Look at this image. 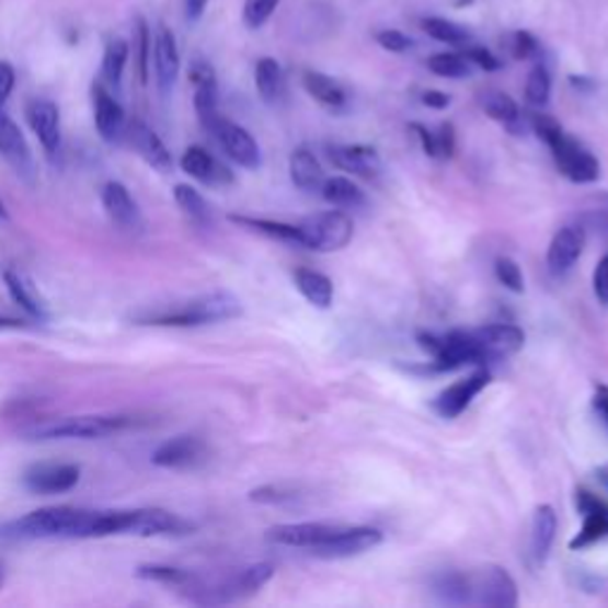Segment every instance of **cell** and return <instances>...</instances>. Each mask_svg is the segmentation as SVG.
I'll list each match as a JSON object with an SVG mask.
<instances>
[{"mask_svg":"<svg viewBox=\"0 0 608 608\" xmlns=\"http://www.w3.org/2000/svg\"><path fill=\"white\" fill-rule=\"evenodd\" d=\"M0 587H3V569H0Z\"/></svg>","mask_w":608,"mask_h":608,"instance_id":"cell-57","label":"cell"},{"mask_svg":"<svg viewBox=\"0 0 608 608\" xmlns=\"http://www.w3.org/2000/svg\"><path fill=\"white\" fill-rule=\"evenodd\" d=\"M250 500L260 504H286L295 500V492L286 490L283 485H264L260 490H252Z\"/></svg>","mask_w":608,"mask_h":608,"instance_id":"cell-48","label":"cell"},{"mask_svg":"<svg viewBox=\"0 0 608 608\" xmlns=\"http://www.w3.org/2000/svg\"><path fill=\"white\" fill-rule=\"evenodd\" d=\"M0 154H3L5 162L15 169V174L22 181H26V183L36 181L34 152H32L30 144H26L20 126L8 115H3V110H0Z\"/></svg>","mask_w":608,"mask_h":608,"instance_id":"cell-12","label":"cell"},{"mask_svg":"<svg viewBox=\"0 0 608 608\" xmlns=\"http://www.w3.org/2000/svg\"><path fill=\"white\" fill-rule=\"evenodd\" d=\"M124 138L129 140V146L136 150V154L146 164H150L154 172L169 174L174 169V158L169 148L164 146V140L154 134L148 124H144L140 119H134L126 124Z\"/></svg>","mask_w":608,"mask_h":608,"instance_id":"cell-15","label":"cell"},{"mask_svg":"<svg viewBox=\"0 0 608 608\" xmlns=\"http://www.w3.org/2000/svg\"><path fill=\"white\" fill-rule=\"evenodd\" d=\"M577 223L583 226L587 231H597L599 236H604L608 240V205H599V207H589L585 209L583 215L577 217Z\"/></svg>","mask_w":608,"mask_h":608,"instance_id":"cell-46","label":"cell"},{"mask_svg":"<svg viewBox=\"0 0 608 608\" xmlns=\"http://www.w3.org/2000/svg\"><path fill=\"white\" fill-rule=\"evenodd\" d=\"M26 122H30L38 144L44 146L48 154H55L60 150L62 126H60L58 105L53 101H46V97H36V101L26 105Z\"/></svg>","mask_w":608,"mask_h":608,"instance_id":"cell-22","label":"cell"},{"mask_svg":"<svg viewBox=\"0 0 608 608\" xmlns=\"http://www.w3.org/2000/svg\"><path fill=\"white\" fill-rule=\"evenodd\" d=\"M487 386H490V371L485 366H475V371L471 376L457 380V383H451L449 388H445L440 394H437L433 400L435 414H440L443 418L461 416Z\"/></svg>","mask_w":608,"mask_h":608,"instance_id":"cell-10","label":"cell"},{"mask_svg":"<svg viewBox=\"0 0 608 608\" xmlns=\"http://www.w3.org/2000/svg\"><path fill=\"white\" fill-rule=\"evenodd\" d=\"M0 219H8V211H5L3 203H0Z\"/></svg>","mask_w":608,"mask_h":608,"instance_id":"cell-56","label":"cell"},{"mask_svg":"<svg viewBox=\"0 0 608 608\" xmlns=\"http://www.w3.org/2000/svg\"><path fill=\"white\" fill-rule=\"evenodd\" d=\"M302 87L305 91L314 97L317 103H321L331 112H341L347 107V93L335 79L314 72V69H307L302 74Z\"/></svg>","mask_w":608,"mask_h":608,"instance_id":"cell-29","label":"cell"},{"mask_svg":"<svg viewBox=\"0 0 608 608\" xmlns=\"http://www.w3.org/2000/svg\"><path fill=\"white\" fill-rule=\"evenodd\" d=\"M471 606L514 608L518 604L516 580L502 565H483L469 573Z\"/></svg>","mask_w":608,"mask_h":608,"instance_id":"cell-7","label":"cell"},{"mask_svg":"<svg viewBox=\"0 0 608 608\" xmlns=\"http://www.w3.org/2000/svg\"><path fill=\"white\" fill-rule=\"evenodd\" d=\"M280 0H245L243 8V22L248 30H260L276 12Z\"/></svg>","mask_w":608,"mask_h":608,"instance_id":"cell-42","label":"cell"},{"mask_svg":"<svg viewBox=\"0 0 608 608\" xmlns=\"http://www.w3.org/2000/svg\"><path fill=\"white\" fill-rule=\"evenodd\" d=\"M136 416L124 414H89V416H67L58 421H46L32 426L24 435L32 440H97V437L117 435L138 426Z\"/></svg>","mask_w":608,"mask_h":608,"instance_id":"cell-4","label":"cell"},{"mask_svg":"<svg viewBox=\"0 0 608 608\" xmlns=\"http://www.w3.org/2000/svg\"><path fill=\"white\" fill-rule=\"evenodd\" d=\"M181 169L207 188H226V186H233L236 181L231 169L200 146H191L186 152H183Z\"/></svg>","mask_w":608,"mask_h":608,"instance_id":"cell-16","label":"cell"},{"mask_svg":"<svg viewBox=\"0 0 608 608\" xmlns=\"http://www.w3.org/2000/svg\"><path fill=\"white\" fill-rule=\"evenodd\" d=\"M421 30L431 38L440 41V44H447V46H466L471 41V32L466 30V26L449 22L445 18H423Z\"/></svg>","mask_w":608,"mask_h":608,"instance_id":"cell-37","label":"cell"},{"mask_svg":"<svg viewBox=\"0 0 608 608\" xmlns=\"http://www.w3.org/2000/svg\"><path fill=\"white\" fill-rule=\"evenodd\" d=\"M428 69L443 79H466L471 74V62L461 53H435L428 58Z\"/></svg>","mask_w":608,"mask_h":608,"instance_id":"cell-39","label":"cell"},{"mask_svg":"<svg viewBox=\"0 0 608 608\" xmlns=\"http://www.w3.org/2000/svg\"><path fill=\"white\" fill-rule=\"evenodd\" d=\"M592 406H594V412H597V416L604 421V426L608 431V386H597V388H594Z\"/></svg>","mask_w":608,"mask_h":608,"instance_id":"cell-52","label":"cell"},{"mask_svg":"<svg viewBox=\"0 0 608 608\" xmlns=\"http://www.w3.org/2000/svg\"><path fill=\"white\" fill-rule=\"evenodd\" d=\"M101 203L110 221L119 226L122 231H140L144 229V215L131 197L129 188L119 181H107L101 191Z\"/></svg>","mask_w":608,"mask_h":608,"instance_id":"cell-20","label":"cell"},{"mask_svg":"<svg viewBox=\"0 0 608 608\" xmlns=\"http://www.w3.org/2000/svg\"><path fill=\"white\" fill-rule=\"evenodd\" d=\"M575 502H577V512L583 514L585 520H583V528L577 530L569 547L573 551H583L608 537V504L589 490H577Z\"/></svg>","mask_w":608,"mask_h":608,"instance_id":"cell-11","label":"cell"},{"mask_svg":"<svg viewBox=\"0 0 608 608\" xmlns=\"http://www.w3.org/2000/svg\"><path fill=\"white\" fill-rule=\"evenodd\" d=\"M292 280H295V288L300 290V295L312 307L329 309L333 305L335 290H333V280L326 274L314 272V268H297L292 274Z\"/></svg>","mask_w":608,"mask_h":608,"instance_id":"cell-27","label":"cell"},{"mask_svg":"<svg viewBox=\"0 0 608 608\" xmlns=\"http://www.w3.org/2000/svg\"><path fill=\"white\" fill-rule=\"evenodd\" d=\"M3 280H5V288H8L10 297H12V302L22 307L26 314L36 321L50 319L48 302L44 300V295L38 292V288L34 286L30 276H24L22 272H15V268H5Z\"/></svg>","mask_w":608,"mask_h":608,"instance_id":"cell-25","label":"cell"},{"mask_svg":"<svg viewBox=\"0 0 608 608\" xmlns=\"http://www.w3.org/2000/svg\"><path fill=\"white\" fill-rule=\"evenodd\" d=\"M129 62V44L124 38H110L105 53H103V67L101 74L107 87H119L124 77V67Z\"/></svg>","mask_w":608,"mask_h":608,"instance_id":"cell-36","label":"cell"},{"mask_svg":"<svg viewBox=\"0 0 608 608\" xmlns=\"http://www.w3.org/2000/svg\"><path fill=\"white\" fill-rule=\"evenodd\" d=\"M559 528V518L554 506L540 504L532 514V528H530V559L532 565H544L549 559L551 544H554Z\"/></svg>","mask_w":608,"mask_h":608,"instance_id":"cell-26","label":"cell"},{"mask_svg":"<svg viewBox=\"0 0 608 608\" xmlns=\"http://www.w3.org/2000/svg\"><path fill=\"white\" fill-rule=\"evenodd\" d=\"M207 459V447L195 435H176L152 451V463L160 469L188 471Z\"/></svg>","mask_w":608,"mask_h":608,"instance_id":"cell-14","label":"cell"},{"mask_svg":"<svg viewBox=\"0 0 608 608\" xmlns=\"http://www.w3.org/2000/svg\"><path fill=\"white\" fill-rule=\"evenodd\" d=\"M551 95V77L544 65H535L526 81V101L535 107H544Z\"/></svg>","mask_w":608,"mask_h":608,"instance_id":"cell-40","label":"cell"},{"mask_svg":"<svg viewBox=\"0 0 608 608\" xmlns=\"http://www.w3.org/2000/svg\"><path fill=\"white\" fill-rule=\"evenodd\" d=\"M433 594L443 604L451 606H471V583L469 573L447 571L433 577Z\"/></svg>","mask_w":608,"mask_h":608,"instance_id":"cell-32","label":"cell"},{"mask_svg":"<svg viewBox=\"0 0 608 608\" xmlns=\"http://www.w3.org/2000/svg\"><path fill=\"white\" fill-rule=\"evenodd\" d=\"M243 314V305L231 292H207L191 297L186 302L162 305L154 309H144L134 314L138 326H164V329H195L207 323L231 321Z\"/></svg>","mask_w":608,"mask_h":608,"instance_id":"cell-1","label":"cell"},{"mask_svg":"<svg viewBox=\"0 0 608 608\" xmlns=\"http://www.w3.org/2000/svg\"><path fill=\"white\" fill-rule=\"evenodd\" d=\"M480 105H483L487 117L508 126L512 131H518L520 107L512 95H506L502 91H485L483 95H480Z\"/></svg>","mask_w":608,"mask_h":608,"instance_id":"cell-34","label":"cell"},{"mask_svg":"<svg viewBox=\"0 0 608 608\" xmlns=\"http://www.w3.org/2000/svg\"><path fill=\"white\" fill-rule=\"evenodd\" d=\"M504 46L508 53H512L514 60H530L537 53H540V44H537V38L528 32L508 34L504 38Z\"/></svg>","mask_w":608,"mask_h":608,"instance_id":"cell-44","label":"cell"},{"mask_svg":"<svg viewBox=\"0 0 608 608\" xmlns=\"http://www.w3.org/2000/svg\"><path fill=\"white\" fill-rule=\"evenodd\" d=\"M174 200L181 207L183 215H186L193 223L197 226H209L211 223V207L200 195V191H195L188 183H179L174 188Z\"/></svg>","mask_w":608,"mask_h":608,"instance_id":"cell-35","label":"cell"},{"mask_svg":"<svg viewBox=\"0 0 608 608\" xmlns=\"http://www.w3.org/2000/svg\"><path fill=\"white\" fill-rule=\"evenodd\" d=\"M195 526L191 520L181 518L167 508L150 506V508H131L129 532L136 537H169V535H191Z\"/></svg>","mask_w":608,"mask_h":608,"instance_id":"cell-13","label":"cell"},{"mask_svg":"<svg viewBox=\"0 0 608 608\" xmlns=\"http://www.w3.org/2000/svg\"><path fill=\"white\" fill-rule=\"evenodd\" d=\"M254 87L266 105H278L286 93V79L283 69L274 58H262L254 65Z\"/></svg>","mask_w":608,"mask_h":608,"instance_id":"cell-31","label":"cell"},{"mask_svg":"<svg viewBox=\"0 0 608 608\" xmlns=\"http://www.w3.org/2000/svg\"><path fill=\"white\" fill-rule=\"evenodd\" d=\"M433 136H435V160H449L457 148L455 126H451V122H443L437 126V131H433Z\"/></svg>","mask_w":608,"mask_h":608,"instance_id":"cell-45","label":"cell"},{"mask_svg":"<svg viewBox=\"0 0 608 608\" xmlns=\"http://www.w3.org/2000/svg\"><path fill=\"white\" fill-rule=\"evenodd\" d=\"M290 179L300 191H319L323 183V167L312 148L300 146L290 154Z\"/></svg>","mask_w":608,"mask_h":608,"instance_id":"cell-28","label":"cell"},{"mask_svg":"<svg viewBox=\"0 0 608 608\" xmlns=\"http://www.w3.org/2000/svg\"><path fill=\"white\" fill-rule=\"evenodd\" d=\"M341 528L337 523H280V526L268 528L266 540L280 544V547H295V549H317L323 540Z\"/></svg>","mask_w":608,"mask_h":608,"instance_id":"cell-17","label":"cell"},{"mask_svg":"<svg viewBox=\"0 0 608 608\" xmlns=\"http://www.w3.org/2000/svg\"><path fill=\"white\" fill-rule=\"evenodd\" d=\"M585 248V229L580 223L563 226L554 233L547 250V266L554 276H565L583 257Z\"/></svg>","mask_w":608,"mask_h":608,"instance_id":"cell-18","label":"cell"},{"mask_svg":"<svg viewBox=\"0 0 608 608\" xmlns=\"http://www.w3.org/2000/svg\"><path fill=\"white\" fill-rule=\"evenodd\" d=\"M530 126L537 134V138L544 140L547 148L551 150V158H554L559 172L573 181V183H594L601 174L599 160L583 146L577 144L575 138H571L561 129V124L549 117L540 115V112H532L530 115Z\"/></svg>","mask_w":608,"mask_h":608,"instance_id":"cell-3","label":"cell"},{"mask_svg":"<svg viewBox=\"0 0 608 608\" xmlns=\"http://www.w3.org/2000/svg\"><path fill=\"white\" fill-rule=\"evenodd\" d=\"M302 248L314 252H337L349 245L355 236V221L343 209H326L307 217L300 223Z\"/></svg>","mask_w":608,"mask_h":608,"instance_id":"cell-5","label":"cell"},{"mask_svg":"<svg viewBox=\"0 0 608 608\" xmlns=\"http://www.w3.org/2000/svg\"><path fill=\"white\" fill-rule=\"evenodd\" d=\"M203 126L215 136L219 148L226 152V158H231L238 167L248 169V172H257L262 167V150L257 140H254L252 134L243 129V126L221 117L219 112L215 117H209Z\"/></svg>","mask_w":608,"mask_h":608,"instance_id":"cell-6","label":"cell"},{"mask_svg":"<svg viewBox=\"0 0 608 608\" xmlns=\"http://www.w3.org/2000/svg\"><path fill=\"white\" fill-rule=\"evenodd\" d=\"M604 480H606V483H608V475H604Z\"/></svg>","mask_w":608,"mask_h":608,"instance_id":"cell-58","label":"cell"},{"mask_svg":"<svg viewBox=\"0 0 608 608\" xmlns=\"http://www.w3.org/2000/svg\"><path fill=\"white\" fill-rule=\"evenodd\" d=\"M461 55L466 60H469L471 65H475V67H480V69H485V72H497V69H502V62H500V58L497 55H492L487 48H483V46H469L466 44L463 48H461Z\"/></svg>","mask_w":608,"mask_h":608,"instance_id":"cell-47","label":"cell"},{"mask_svg":"<svg viewBox=\"0 0 608 608\" xmlns=\"http://www.w3.org/2000/svg\"><path fill=\"white\" fill-rule=\"evenodd\" d=\"M421 101H423V105H428L433 110H445L451 103L449 95L443 93V91H426V93L421 95Z\"/></svg>","mask_w":608,"mask_h":608,"instance_id":"cell-53","label":"cell"},{"mask_svg":"<svg viewBox=\"0 0 608 608\" xmlns=\"http://www.w3.org/2000/svg\"><path fill=\"white\" fill-rule=\"evenodd\" d=\"M494 276H497L502 286L512 292H523V288H526V278H523L520 266L512 257H500L494 262Z\"/></svg>","mask_w":608,"mask_h":608,"instance_id":"cell-43","label":"cell"},{"mask_svg":"<svg viewBox=\"0 0 608 608\" xmlns=\"http://www.w3.org/2000/svg\"><path fill=\"white\" fill-rule=\"evenodd\" d=\"M329 158L337 169L366 181H374L383 172L380 154L369 146H329Z\"/></svg>","mask_w":608,"mask_h":608,"instance_id":"cell-24","label":"cell"},{"mask_svg":"<svg viewBox=\"0 0 608 608\" xmlns=\"http://www.w3.org/2000/svg\"><path fill=\"white\" fill-rule=\"evenodd\" d=\"M376 41H378V46L380 48H386L390 53H406L409 48L414 46V41L409 38L406 34L398 32V30H383V32H378L376 34Z\"/></svg>","mask_w":608,"mask_h":608,"instance_id":"cell-49","label":"cell"},{"mask_svg":"<svg viewBox=\"0 0 608 608\" xmlns=\"http://www.w3.org/2000/svg\"><path fill=\"white\" fill-rule=\"evenodd\" d=\"M473 337L480 349L485 352L487 362L512 357L526 343V333L514 326V323H490V326L475 329Z\"/></svg>","mask_w":608,"mask_h":608,"instance_id":"cell-23","label":"cell"},{"mask_svg":"<svg viewBox=\"0 0 608 608\" xmlns=\"http://www.w3.org/2000/svg\"><path fill=\"white\" fill-rule=\"evenodd\" d=\"M91 516V508L46 506L3 523L0 537H8V540H87Z\"/></svg>","mask_w":608,"mask_h":608,"instance_id":"cell-2","label":"cell"},{"mask_svg":"<svg viewBox=\"0 0 608 608\" xmlns=\"http://www.w3.org/2000/svg\"><path fill=\"white\" fill-rule=\"evenodd\" d=\"M93 119H95V129L97 136H101L105 144L115 146L119 140H124V131H126V115L124 107L119 105V101L112 95L103 83H95L93 87Z\"/></svg>","mask_w":608,"mask_h":608,"instance_id":"cell-19","label":"cell"},{"mask_svg":"<svg viewBox=\"0 0 608 608\" xmlns=\"http://www.w3.org/2000/svg\"><path fill=\"white\" fill-rule=\"evenodd\" d=\"M134 48L138 58V77L144 83H148V69L152 60V36L144 18L136 20V32H134Z\"/></svg>","mask_w":608,"mask_h":608,"instance_id":"cell-41","label":"cell"},{"mask_svg":"<svg viewBox=\"0 0 608 608\" xmlns=\"http://www.w3.org/2000/svg\"><path fill=\"white\" fill-rule=\"evenodd\" d=\"M383 542V532L371 526H341L329 540H323L317 549H312V554L319 559H352L366 554V551L376 549Z\"/></svg>","mask_w":608,"mask_h":608,"instance_id":"cell-8","label":"cell"},{"mask_svg":"<svg viewBox=\"0 0 608 608\" xmlns=\"http://www.w3.org/2000/svg\"><path fill=\"white\" fill-rule=\"evenodd\" d=\"M571 83H575V89H592V81L585 77H571Z\"/></svg>","mask_w":608,"mask_h":608,"instance_id":"cell-55","label":"cell"},{"mask_svg":"<svg viewBox=\"0 0 608 608\" xmlns=\"http://www.w3.org/2000/svg\"><path fill=\"white\" fill-rule=\"evenodd\" d=\"M152 65H154V81L162 95L174 89V83L181 72V55L176 48V38L169 26L160 24L158 34L152 41Z\"/></svg>","mask_w":608,"mask_h":608,"instance_id":"cell-21","label":"cell"},{"mask_svg":"<svg viewBox=\"0 0 608 608\" xmlns=\"http://www.w3.org/2000/svg\"><path fill=\"white\" fill-rule=\"evenodd\" d=\"M592 286H594V295H597L599 305L608 307V252L599 260L597 268H594Z\"/></svg>","mask_w":608,"mask_h":608,"instance_id":"cell-50","label":"cell"},{"mask_svg":"<svg viewBox=\"0 0 608 608\" xmlns=\"http://www.w3.org/2000/svg\"><path fill=\"white\" fill-rule=\"evenodd\" d=\"M12 89H15V69L0 60V110L8 103Z\"/></svg>","mask_w":608,"mask_h":608,"instance_id":"cell-51","label":"cell"},{"mask_svg":"<svg viewBox=\"0 0 608 608\" xmlns=\"http://www.w3.org/2000/svg\"><path fill=\"white\" fill-rule=\"evenodd\" d=\"M136 577L138 580H148V583H160V585H169V587H179V589L191 585L193 580H195V575L191 571L174 569V565H162V563L138 565Z\"/></svg>","mask_w":608,"mask_h":608,"instance_id":"cell-38","label":"cell"},{"mask_svg":"<svg viewBox=\"0 0 608 608\" xmlns=\"http://www.w3.org/2000/svg\"><path fill=\"white\" fill-rule=\"evenodd\" d=\"M319 191H321L323 200H326L333 207H337V209H357L366 203L364 191L357 186V183H352L345 176L323 179Z\"/></svg>","mask_w":608,"mask_h":608,"instance_id":"cell-33","label":"cell"},{"mask_svg":"<svg viewBox=\"0 0 608 608\" xmlns=\"http://www.w3.org/2000/svg\"><path fill=\"white\" fill-rule=\"evenodd\" d=\"M81 480L77 463L38 461L22 473V485L34 494H62L74 490Z\"/></svg>","mask_w":608,"mask_h":608,"instance_id":"cell-9","label":"cell"},{"mask_svg":"<svg viewBox=\"0 0 608 608\" xmlns=\"http://www.w3.org/2000/svg\"><path fill=\"white\" fill-rule=\"evenodd\" d=\"M229 219L238 226H245V229H250V231H257L266 238L278 240V243L302 248L300 223H283V221H274V219H257V217H243V215H231Z\"/></svg>","mask_w":608,"mask_h":608,"instance_id":"cell-30","label":"cell"},{"mask_svg":"<svg viewBox=\"0 0 608 608\" xmlns=\"http://www.w3.org/2000/svg\"><path fill=\"white\" fill-rule=\"evenodd\" d=\"M207 3L209 0H186V18L191 20V22H197L203 18V12H205V8H207Z\"/></svg>","mask_w":608,"mask_h":608,"instance_id":"cell-54","label":"cell"}]
</instances>
